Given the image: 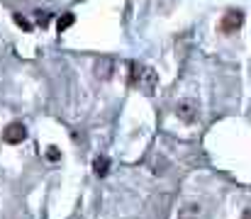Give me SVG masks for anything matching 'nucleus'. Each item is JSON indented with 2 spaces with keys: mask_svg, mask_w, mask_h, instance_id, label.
Instances as JSON below:
<instances>
[{
  "mask_svg": "<svg viewBox=\"0 0 251 219\" xmlns=\"http://www.w3.org/2000/svg\"><path fill=\"white\" fill-rule=\"evenodd\" d=\"M15 22H17V27H22V29H29L32 24L25 20V17H20V15H15Z\"/></svg>",
  "mask_w": 251,
  "mask_h": 219,
  "instance_id": "0eeeda50",
  "label": "nucleus"
},
{
  "mask_svg": "<svg viewBox=\"0 0 251 219\" xmlns=\"http://www.w3.org/2000/svg\"><path fill=\"white\" fill-rule=\"evenodd\" d=\"M242 219H251V207H249V210H244V215H242Z\"/></svg>",
  "mask_w": 251,
  "mask_h": 219,
  "instance_id": "9d476101",
  "label": "nucleus"
},
{
  "mask_svg": "<svg viewBox=\"0 0 251 219\" xmlns=\"http://www.w3.org/2000/svg\"><path fill=\"white\" fill-rule=\"evenodd\" d=\"M129 69H132V85H134V88H139V90L147 93V95H151V93L156 90L159 75H156L154 69H149V66H144V64H132Z\"/></svg>",
  "mask_w": 251,
  "mask_h": 219,
  "instance_id": "f257e3e1",
  "label": "nucleus"
},
{
  "mask_svg": "<svg viewBox=\"0 0 251 219\" xmlns=\"http://www.w3.org/2000/svg\"><path fill=\"white\" fill-rule=\"evenodd\" d=\"M74 22H76L74 12H66L64 17H59V22H56V29H59V32H66V29H69V27H71Z\"/></svg>",
  "mask_w": 251,
  "mask_h": 219,
  "instance_id": "39448f33",
  "label": "nucleus"
},
{
  "mask_svg": "<svg viewBox=\"0 0 251 219\" xmlns=\"http://www.w3.org/2000/svg\"><path fill=\"white\" fill-rule=\"evenodd\" d=\"M25 139H27V129H25L22 122H12V124H7L5 132H2V142H5V144H20V142H25Z\"/></svg>",
  "mask_w": 251,
  "mask_h": 219,
  "instance_id": "7ed1b4c3",
  "label": "nucleus"
},
{
  "mask_svg": "<svg viewBox=\"0 0 251 219\" xmlns=\"http://www.w3.org/2000/svg\"><path fill=\"white\" fill-rule=\"evenodd\" d=\"M93 168H95V173H98V175H107V168H110V158H105V156L95 158Z\"/></svg>",
  "mask_w": 251,
  "mask_h": 219,
  "instance_id": "423d86ee",
  "label": "nucleus"
},
{
  "mask_svg": "<svg viewBox=\"0 0 251 219\" xmlns=\"http://www.w3.org/2000/svg\"><path fill=\"white\" fill-rule=\"evenodd\" d=\"M49 158H51V161L59 158V148H56V146H49Z\"/></svg>",
  "mask_w": 251,
  "mask_h": 219,
  "instance_id": "1a4fd4ad",
  "label": "nucleus"
},
{
  "mask_svg": "<svg viewBox=\"0 0 251 219\" xmlns=\"http://www.w3.org/2000/svg\"><path fill=\"white\" fill-rule=\"evenodd\" d=\"M176 115H178L183 122H193V120L198 117V105H195L193 100H180V102L176 105Z\"/></svg>",
  "mask_w": 251,
  "mask_h": 219,
  "instance_id": "20e7f679",
  "label": "nucleus"
},
{
  "mask_svg": "<svg viewBox=\"0 0 251 219\" xmlns=\"http://www.w3.org/2000/svg\"><path fill=\"white\" fill-rule=\"evenodd\" d=\"M37 22H39L42 27H47V24H49V15H42V12H37Z\"/></svg>",
  "mask_w": 251,
  "mask_h": 219,
  "instance_id": "6e6552de",
  "label": "nucleus"
},
{
  "mask_svg": "<svg viewBox=\"0 0 251 219\" xmlns=\"http://www.w3.org/2000/svg\"><path fill=\"white\" fill-rule=\"evenodd\" d=\"M242 22H244V15H242L239 10H229V12H225L222 20H220V32H222V34H234V32L242 27Z\"/></svg>",
  "mask_w": 251,
  "mask_h": 219,
  "instance_id": "f03ea898",
  "label": "nucleus"
}]
</instances>
